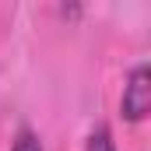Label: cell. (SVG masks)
<instances>
[{
	"mask_svg": "<svg viewBox=\"0 0 151 151\" xmlns=\"http://www.w3.org/2000/svg\"><path fill=\"white\" fill-rule=\"evenodd\" d=\"M11 151H42V144H39V137L32 134V130H18L14 148H11Z\"/></svg>",
	"mask_w": 151,
	"mask_h": 151,
	"instance_id": "cell-3",
	"label": "cell"
},
{
	"mask_svg": "<svg viewBox=\"0 0 151 151\" xmlns=\"http://www.w3.org/2000/svg\"><path fill=\"white\" fill-rule=\"evenodd\" d=\"M148 113H151V74H148V67H137L127 81V88H123V116L137 123Z\"/></svg>",
	"mask_w": 151,
	"mask_h": 151,
	"instance_id": "cell-1",
	"label": "cell"
},
{
	"mask_svg": "<svg viewBox=\"0 0 151 151\" xmlns=\"http://www.w3.org/2000/svg\"><path fill=\"white\" fill-rule=\"evenodd\" d=\"M84 151H116L113 148V134H109V127H99V130H91V137H88V148Z\"/></svg>",
	"mask_w": 151,
	"mask_h": 151,
	"instance_id": "cell-2",
	"label": "cell"
}]
</instances>
